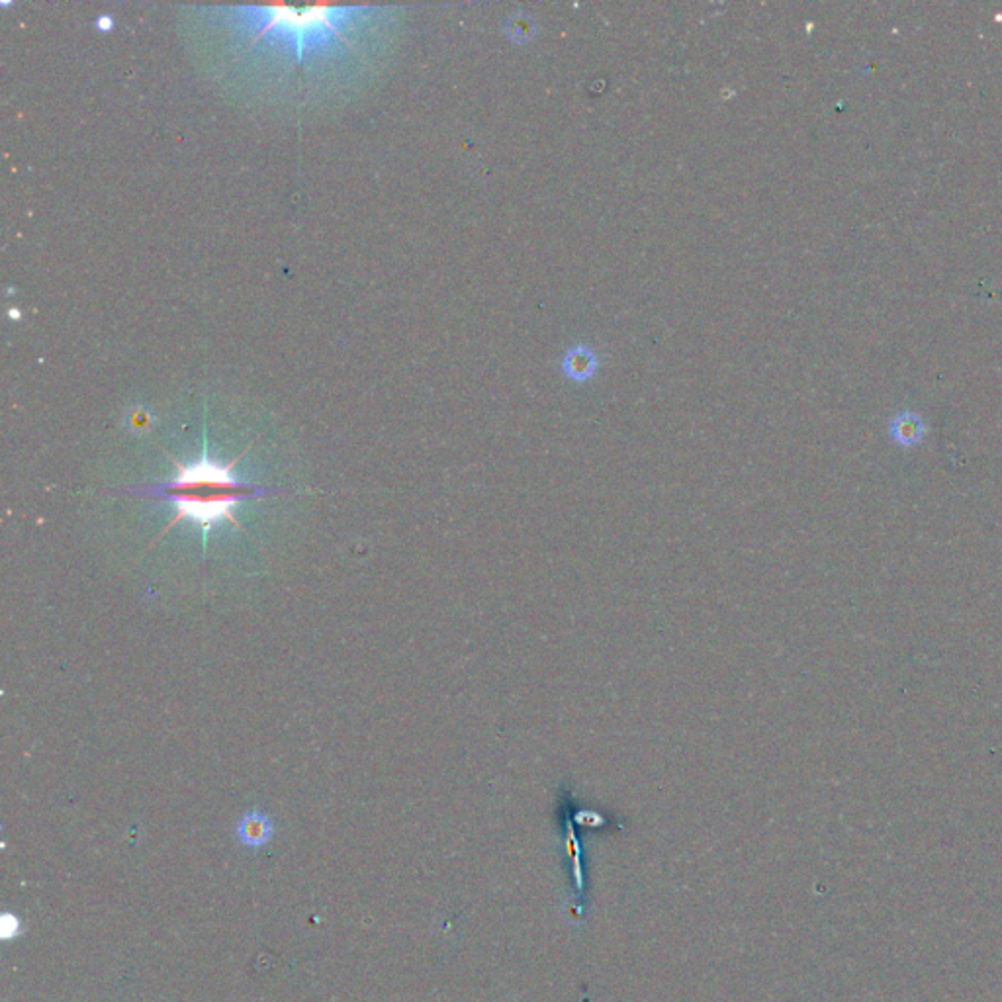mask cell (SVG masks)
Here are the masks:
<instances>
[{
  "mask_svg": "<svg viewBox=\"0 0 1002 1002\" xmlns=\"http://www.w3.org/2000/svg\"><path fill=\"white\" fill-rule=\"evenodd\" d=\"M175 462L177 477L167 484L151 485V488H134L130 492L139 495H151L159 500H167L177 508V515L170 519L165 531L177 525L178 521L188 519L193 521L203 533L204 549L210 529L218 525L219 521H229L234 527H242L235 518L234 510L245 500H255L268 495V490L259 485L247 484L234 477L235 462L222 466L212 461L206 449L203 456L193 464ZM163 531V533H165Z\"/></svg>",
  "mask_w": 1002,
  "mask_h": 1002,
  "instance_id": "6da1fadb",
  "label": "cell"
},
{
  "mask_svg": "<svg viewBox=\"0 0 1002 1002\" xmlns=\"http://www.w3.org/2000/svg\"><path fill=\"white\" fill-rule=\"evenodd\" d=\"M333 10L335 9L330 4H316V7H307V9L271 4L267 7L268 22L259 36H265L271 30H283L296 43V53H298V59H302L307 40L316 33L332 32L340 36L341 40H345L333 24V20H335Z\"/></svg>",
  "mask_w": 1002,
  "mask_h": 1002,
  "instance_id": "7a4b0ae2",
  "label": "cell"
},
{
  "mask_svg": "<svg viewBox=\"0 0 1002 1002\" xmlns=\"http://www.w3.org/2000/svg\"><path fill=\"white\" fill-rule=\"evenodd\" d=\"M273 823L267 815H263L259 811L247 813L237 825V838L250 848H261L273 838Z\"/></svg>",
  "mask_w": 1002,
  "mask_h": 1002,
  "instance_id": "3957f363",
  "label": "cell"
},
{
  "mask_svg": "<svg viewBox=\"0 0 1002 1002\" xmlns=\"http://www.w3.org/2000/svg\"><path fill=\"white\" fill-rule=\"evenodd\" d=\"M924 431H926L924 421L916 413H898L897 418L891 423L893 441L901 446L918 445L922 436H924Z\"/></svg>",
  "mask_w": 1002,
  "mask_h": 1002,
  "instance_id": "277c9868",
  "label": "cell"
},
{
  "mask_svg": "<svg viewBox=\"0 0 1002 1002\" xmlns=\"http://www.w3.org/2000/svg\"><path fill=\"white\" fill-rule=\"evenodd\" d=\"M598 369V358L588 347H574L564 358V372L574 381H588Z\"/></svg>",
  "mask_w": 1002,
  "mask_h": 1002,
  "instance_id": "5b68a950",
  "label": "cell"
},
{
  "mask_svg": "<svg viewBox=\"0 0 1002 1002\" xmlns=\"http://www.w3.org/2000/svg\"><path fill=\"white\" fill-rule=\"evenodd\" d=\"M128 425L134 433H146L151 429V415L146 410H138V412L131 413Z\"/></svg>",
  "mask_w": 1002,
  "mask_h": 1002,
  "instance_id": "8992f818",
  "label": "cell"
},
{
  "mask_svg": "<svg viewBox=\"0 0 1002 1002\" xmlns=\"http://www.w3.org/2000/svg\"><path fill=\"white\" fill-rule=\"evenodd\" d=\"M114 22L110 20V17L98 18V28L102 30V32H108L110 28H112Z\"/></svg>",
  "mask_w": 1002,
  "mask_h": 1002,
  "instance_id": "52a82bcc",
  "label": "cell"
}]
</instances>
